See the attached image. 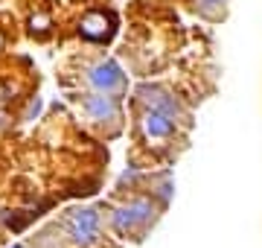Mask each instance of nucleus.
Listing matches in <instances>:
<instances>
[{
	"instance_id": "nucleus-1",
	"label": "nucleus",
	"mask_w": 262,
	"mask_h": 248,
	"mask_svg": "<svg viewBox=\"0 0 262 248\" xmlns=\"http://www.w3.org/2000/svg\"><path fill=\"white\" fill-rule=\"evenodd\" d=\"M163 208L166 204H158L151 196H137L128 204H122V208L114 210L111 222H114V228H117V234H122V237L131 234V237L140 242L149 234V228H155V222L160 219V210Z\"/></svg>"
},
{
	"instance_id": "nucleus-2",
	"label": "nucleus",
	"mask_w": 262,
	"mask_h": 248,
	"mask_svg": "<svg viewBox=\"0 0 262 248\" xmlns=\"http://www.w3.org/2000/svg\"><path fill=\"white\" fill-rule=\"evenodd\" d=\"M137 102L146 105V108H155V111H160V114H166V117H172L178 126H187V129L192 126V111L163 85H140L137 88Z\"/></svg>"
},
{
	"instance_id": "nucleus-3",
	"label": "nucleus",
	"mask_w": 262,
	"mask_h": 248,
	"mask_svg": "<svg viewBox=\"0 0 262 248\" xmlns=\"http://www.w3.org/2000/svg\"><path fill=\"white\" fill-rule=\"evenodd\" d=\"M88 85L96 88V94L120 96L122 91H125V73L120 70L117 61L105 58V61H99V65H94L91 70H88Z\"/></svg>"
},
{
	"instance_id": "nucleus-4",
	"label": "nucleus",
	"mask_w": 262,
	"mask_h": 248,
	"mask_svg": "<svg viewBox=\"0 0 262 248\" xmlns=\"http://www.w3.org/2000/svg\"><path fill=\"white\" fill-rule=\"evenodd\" d=\"M67 231H70V237H73L76 245L91 248L99 239V213L94 208L76 210L73 216L67 219Z\"/></svg>"
},
{
	"instance_id": "nucleus-5",
	"label": "nucleus",
	"mask_w": 262,
	"mask_h": 248,
	"mask_svg": "<svg viewBox=\"0 0 262 248\" xmlns=\"http://www.w3.org/2000/svg\"><path fill=\"white\" fill-rule=\"evenodd\" d=\"M84 111L94 123H102V120H120V96L111 94H91L84 99Z\"/></svg>"
},
{
	"instance_id": "nucleus-6",
	"label": "nucleus",
	"mask_w": 262,
	"mask_h": 248,
	"mask_svg": "<svg viewBox=\"0 0 262 248\" xmlns=\"http://www.w3.org/2000/svg\"><path fill=\"white\" fill-rule=\"evenodd\" d=\"M111 24L114 20L105 18L102 12H94V15H88V18L82 20V35L84 38H91V41H105L114 32Z\"/></svg>"
},
{
	"instance_id": "nucleus-7",
	"label": "nucleus",
	"mask_w": 262,
	"mask_h": 248,
	"mask_svg": "<svg viewBox=\"0 0 262 248\" xmlns=\"http://www.w3.org/2000/svg\"><path fill=\"white\" fill-rule=\"evenodd\" d=\"M15 248H20V245H15Z\"/></svg>"
}]
</instances>
